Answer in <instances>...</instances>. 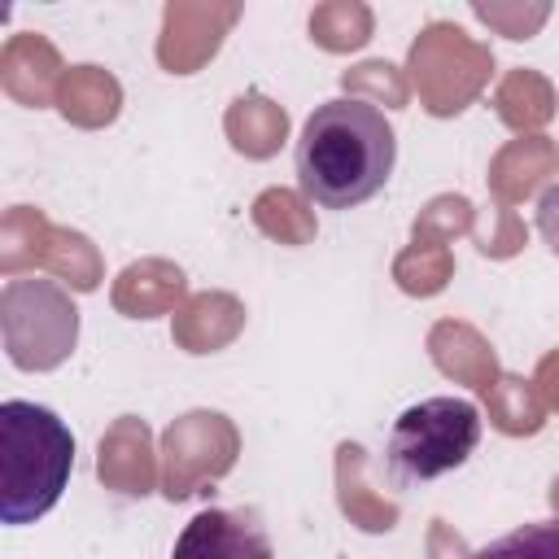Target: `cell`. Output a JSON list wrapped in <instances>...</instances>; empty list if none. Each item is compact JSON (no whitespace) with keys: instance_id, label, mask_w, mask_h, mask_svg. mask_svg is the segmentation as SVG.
<instances>
[{"instance_id":"2","label":"cell","mask_w":559,"mask_h":559,"mask_svg":"<svg viewBox=\"0 0 559 559\" xmlns=\"http://www.w3.org/2000/svg\"><path fill=\"white\" fill-rule=\"evenodd\" d=\"M74 472V432L39 402H0V524L44 520Z\"/></svg>"},{"instance_id":"1","label":"cell","mask_w":559,"mask_h":559,"mask_svg":"<svg viewBox=\"0 0 559 559\" xmlns=\"http://www.w3.org/2000/svg\"><path fill=\"white\" fill-rule=\"evenodd\" d=\"M393 162H397L393 122L358 96H336L314 105L293 148L297 188L306 201L323 210H354L371 201L389 183Z\"/></svg>"},{"instance_id":"5","label":"cell","mask_w":559,"mask_h":559,"mask_svg":"<svg viewBox=\"0 0 559 559\" xmlns=\"http://www.w3.org/2000/svg\"><path fill=\"white\" fill-rule=\"evenodd\" d=\"M472 559H559V520L520 524V528L485 542Z\"/></svg>"},{"instance_id":"3","label":"cell","mask_w":559,"mask_h":559,"mask_svg":"<svg viewBox=\"0 0 559 559\" xmlns=\"http://www.w3.org/2000/svg\"><path fill=\"white\" fill-rule=\"evenodd\" d=\"M480 445V411L467 397H424L406 406L384 445V463L397 485H428L459 472Z\"/></svg>"},{"instance_id":"4","label":"cell","mask_w":559,"mask_h":559,"mask_svg":"<svg viewBox=\"0 0 559 559\" xmlns=\"http://www.w3.org/2000/svg\"><path fill=\"white\" fill-rule=\"evenodd\" d=\"M170 559H275V546L258 515L210 507L183 524Z\"/></svg>"},{"instance_id":"6","label":"cell","mask_w":559,"mask_h":559,"mask_svg":"<svg viewBox=\"0 0 559 559\" xmlns=\"http://www.w3.org/2000/svg\"><path fill=\"white\" fill-rule=\"evenodd\" d=\"M537 231L546 236V245L559 253V183H550L537 197Z\"/></svg>"}]
</instances>
